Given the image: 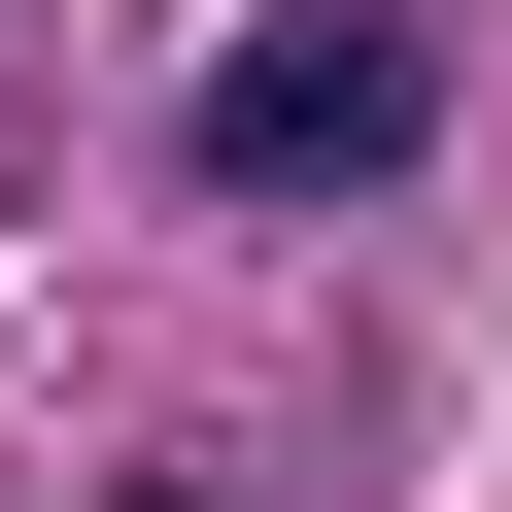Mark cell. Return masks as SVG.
Returning a JSON list of instances; mask_svg holds the SVG:
<instances>
[{
    "mask_svg": "<svg viewBox=\"0 0 512 512\" xmlns=\"http://www.w3.org/2000/svg\"><path fill=\"white\" fill-rule=\"evenodd\" d=\"M171 137H205V205H376V171L444 137V69H410V0H274Z\"/></svg>",
    "mask_w": 512,
    "mask_h": 512,
    "instance_id": "1",
    "label": "cell"
}]
</instances>
